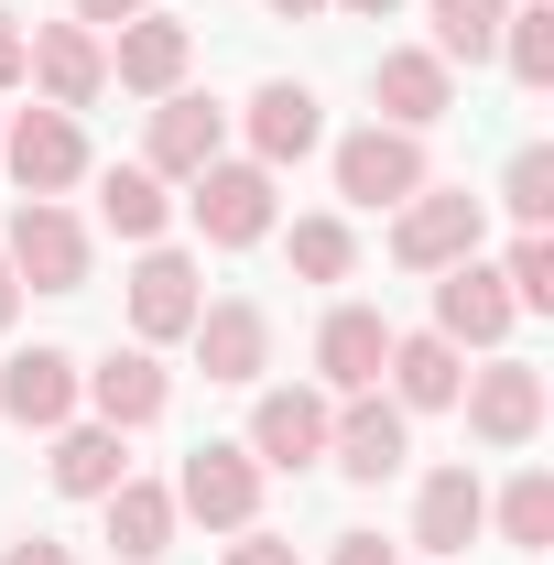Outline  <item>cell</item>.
Returning a JSON list of instances; mask_svg holds the SVG:
<instances>
[{
	"mask_svg": "<svg viewBox=\"0 0 554 565\" xmlns=\"http://www.w3.org/2000/svg\"><path fill=\"white\" fill-rule=\"evenodd\" d=\"M457 414H468V435H479L489 457H522L533 435H544V370L511 349H489L468 381H457Z\"/></svg>",
	"mask_w": 554,
	"mask_h": 565,
	"instance_id": "3957f363",
	"label": "cell"
},
{
	"mask_svg": "<svg viewBox=\"0 0 554 565\" xmlns=\"http://www.w3.org/2000/svg\"><path fill=\"white\" fill-rule=\"evenodd\" d=\"M500 282H511L522 316H554V228H522V239L500 250Z\"/></svg>",
	"mask_w": 554,
	"mask_h": 565,
	"instance_id": "4dcf8cb0",
	"label": "cell"
},
{
	"mask_svg": "<svg viewBox=\"0 0 554 565\" xmlns=\"http://www.w3.org/2000/svg\"><path fill=\"white\" fill-rule=\"evenodd\" d=\"M479 533H489V479L479 468H424L414 479V544L446 565V555H468Z\"/></svg>",
	"mask_w": 554,
	"mask_h": 565,
	"instance_id": "44dd1931",
	"label": "cell"
},
{
	"mask_svg": "<svg viewBox=\"0 0 554 565\" xmlns=\"http://www.w3.org/2000/svg\"><path fill=\"white\" fill-rule=\"evenodd\" d=\"M370 109H381L392 131H435V120L457 109V66H446L435 44H381V66H370Z\"/></svg>",
	"mask_w": 554,
	"mask_h": 565,
	"instance_id": "2e32d148",
	"label": "cell"
},
{
	"mask_svg": "<svg viewBox=\"0 0 554 565\" xmlns=\"http://www.w3.org/2000/svg\"><path fill=\"white\" fill-rule=\"evenodd\" d=\"M196 305H207V273H196L185 250L152 239V250L131 262V338H141V349H174V338L196 327Z\"/></svg>",
	"mask_w": 554,
	"mask_h": 565,
	"instance_id": "ac0fdd59",
	"label": "cell"
},
{
	"mask_svg": "<svg viewBox=\"0 0 554 565\" xmlns=\"http://www.w3.org/2000/svg\"><path fill=\"white\" fill-rule=\"evenodd\" d=\"M0 120H11V109H0Z\"/></svg>",
	"mask_w": 554,
	"mask_h": 565,
	"instance_id": "ab89813d",
	"label": "cell"
},
{
	"mask_svg": "<svg viewBox=\"0 0 554 565\" xmlns=\"http://www.w3.org/2000/svg\"><path fill=\"white\" fill-rule=\"evenodd\" d=\"M327 414H338V403H327L316 381L251 392V435H239V446H251L262 468H294V479H305V468H327Z\"/></svg>",
	"mask_w": 554,
	"mask_h": 565,
	"instance_id": "9a60e30c",
	"label": "cell"
},
{
	"mask_svg": "<svg viewBox=\"0 0 554 565\" xmlns=\"http://www.w3.org/2000/svg\"><path fill=\"white\" fill-rule=\"evenodd\" d=\"M489 250V207L468 185H414L392 207V262L403 273H446V262H479Z\"/></svg>",
	"mask_w": 554,
	"mask_h": 565,
	"instance_id": "8992f818",
	"label": "cell"
},
{
	"mask_svg": "<svg viewBox=\"0 0 554 565\" xmlns=\"http://www.w3.org/2000/svg\"><path fill=\"white\" fill-rule=\"evenodd\" d=\"M22 55H33V22H22V11H0V87H22Z\"/></svg>",
	"mask_w": 554,
	"mask_h": 565,
	"instance_id": "d6a6232c",
	"label": "cell"
},
{
	"mask_svg": "<svg viewBox=\"0 0 554 565\" xmlns=\"http://www.w3.org/2000/svg\"><path fill=\"white\" fill-rule=\"evenodd\" d=\"M327 174H338L348 207H403L414 185H435L424 131H392V120H359V131H338V141H327Z\"/></svg>",
	"mask_w": 554,
	"mask_h": 565,
	"instance_id": "277c9868",
	"label": "cell"
},
{
	"mask_svg": "<svg viewBox=\"0 0 554 565\" xmlns=\"http://www.w3.org/2000/svg\"><path fill=\"white\" fill-rule=\"evenodd\" d=\"M381 359H392V316L338 294V305L316 316V392H327V403H348V392H381Z\"/></svg>",
	"mask_w": 554,
	"mask_h": 565,
	"instance_id": "4fadbf2b",
	"label": "cell"
},
{
	"mask_svg": "<svg viewBox=\"0 0 554 565\" xmlns=\"http://www.w3.org/2000/svg\"><path fill=\"white\" fill-rule=\"evenodd\" d=\"M239 131H251V163L283 174V163H305V152L327 141V98H316L305 76H262V87H251V109H239Z\"/></svg>",
	"mask_w": 554,
	"mask_h": 565,
	"instance_id": "e0dca14e",
	"label": "cell"
},
{
	"mask_svg": "<svg viewBox=\"0 0 554 565\" xmlns=\"http://www.w3.org/2000/svg\"><path fill=\"white\" fill-rule=\"evenodd\" d=\"M98 511H109V555H120V565H163V555H174V533H185L163 479H120Z\"/></svg>",
	"mask_w": 554,
	"mask_h": 565,
	"instance_id": "cb8c5ba5",
	"label": "cell"
},
{
	"mask_svg": "<svg viewBox=\"0 0 554 565\" xmlns=\"http://www.w3.org/2000/svg\"><path fill=\"white\" fill-rule=\"evenodd\" d=\"M392 403L403 414H457V381H468V349H446L435 327H392V359H381Z\"/></svg>",
	"mask_w": 554,
	"mask_h": 565,
	"instance_id": "7402d4cb",
	"label": "cell"
},
{
	"mask_svg": "<svg viewBox=\"0 0 554 565\" xmlns=\"http://www.w3.org/2000/svg\"><path fill=\"white\" fill-rule=\"evenodd\" d=\"M217 565H305V555H294L283 533H262V522H251V533H228V555H217Z\"/></svg>",
	"mask_w": 554,
	"mask_h": 565,
	"instance_id": "1f68e13d",
	"label": "cell"
},
{
	"mask_svg": "<svg viewBox=\"0 0 554 565\" xmlns=\"http://www.w3.org/2000/svg\"><path fill=\"white\" fill-rule=\"evenodd\" d=\"M185 349H196V370H207V381H228V392H262V370H273V305H251V294H217V305H196Z\"/></svg>",
	"mask_w": 554,
	"mask_h": 565,
	"instance_id": "30bf717a",
	"label": "cell"
},
{
	"mask_svg": "<svg viewBox=\"0 0 554 565\" xmlns=\"http://www.w3.org/2000/svg\"><path fill=\"white\" fill-rule=\"evenodd\" d=\"M217 152H228V109H217V98H196V87L152 98V120H141V174H163V185H196Z\"/></svg>",
	"mask_w": 554,
	"mask_h": 565,
	"instance_id": "9c48e42d",
	"label": "cell"
},
{
	"mask_svg": "<svg viewBox=\"0 0 554 565\" xmlns=\"http://www.w3.org/2000/svg\"><path fill=\"white\" fill-rule=\"evenodd\" d=\"M98 217H109L131 250H152V239L174 228V185H163V174H141V163H109V174H98Z\"/></svg>",
	"mask_w": 554,
	"mask_h": 565,
	"instance_id": "d4e9b609",
	"label": "cell"
},
{
	"mask_svg": "<svg viewBox=\"0 0 554 565\" xmlns=\"http://www.w3.org/2000/svg\"><path fill=\"white\" fill-rule=\"evenodd\" d=\"M511 327H522V305H511L500 262H446L435 273V338L446 349H511Z\"/></svg>",
	"mask_w": 554,
	"mask_h": 565,
	"instance_id": "8fae6325",
	"label": "cell"
},
{
	"mask_svg": "<svg viewBox=\"0 0 554 565\" xmlns=\"http://www.w3.org/2000/svg\"><path fill=\"white\" fill-rule=\"evenodd\" d=\"M262 457L239 446V435H207V446H185V468L163 479L174 490V522H207V533H251L262 522Z\"/></svg>",
	"mask_w": 554,
	"mask_h": 565,
	"instance_id": "7a4b0ae2",
	"label": "cell"
},
{
	"mask_svg": "<svg viewBox=\"0 0 554 565\" xmlns=\"http://www.w3.org/2000/svg\"><path fill=\"white\" fill-rule=\"evenodd\" d=\"M424 44L446 55V66H489L500 55V22H511V0H424Z\"/></svg>",
	"mask_w": 554,
	"mask_h": 565,
	"instance_id": "4316f807",
	"label": "cell"
},
{
	"mask_svg": "<svg viewBox=\"0 0 554 565\" xmlns=\"http://www.w3.org/2000/svg\"><path fill=\"white\" fill-rule=\"evenodd\" d=\"M76 381H87L76 349H11L0 359V414L22 435H55V424H76Z\"/></svg>",
	"mask_w": 554,
	"mask_h": 565,
	"instance_id": "ffe728a7",
	"label": "cell"
},
{
	"mask_svg": "<svg viewBox=\"0 0 554 565\" xmlns=\"http://www.w3.org/2000/svg\"><path fill=\"white\" fill-rule=\"evenodd\" d=\"M500 207H511V228H554V141H522L500 163Z\"/></svg>",
	"mask_w": 554,
	"mask_h": 565,
	"instance_id": "f546056e",
	"label": "cell"
},
{
	"mask_svg": "<svg viewBox=\"0 0 554 565\" xmlns=\"http://www.w3.org/2000/svg\"><path fill=\"white\" fill-rule=\"evenodd\" d=\"M273 185H283V174H262L251 152H239V163L217 152L207 174H196V196H185L196 239H207V250H262V239L283 228V196H273Z\"/></svg>",
	"mask_w": 554,
	"mask_h": 565,
	"instance_id": "5b68a950",
	"label": "cell"
},
{
	"mask_svg": "<svg viewBox=\"0 0 554 565\" xmlns=\"http://www.w3.org/2000/svg\"><path fill=\"white\" fill-rule=\"evenodd\" d=\"M489 533L522 544V555H544L554 544V468H511V479L489 490Z\"/></svg>",
	"mask_w": 554,
	"mask_h": 565,
	"instance_id": "484cf974",
	"label": "cell"
},
{
	"mask_svg": "<svg viewBox=\"0 0 554 565\" xmlns=\"http://www.w3.org/2000/svg\"><path fill=\"white\" fill-rule=\"evenodd\" d=\"M11 316H22V282H11V262H0V327H11Z\"/></svg>",
	"mask_w": 554,
	"mask_h": 565,
	"instance_id": "f35d334b",
	"label": "cell"
},
{
	"mask_svg": "<svg viewBox=\"0 0 554 565\" xmlns=\"http://www.w3.org/2000/svg\"><path fill=\"white\" fill-rule=\"evenodd\" d=\"M196 66V33L174 22V11H131L120 33H109V87H131V98H174Z\"/></svg>",
	"mask_w": 554,
	"mask_h": 565,
	"instance_id": "d6986e66",
	"label": "cell"
},
{
	"mask_svg": "<svg viewBox=\"0 0 554 565\" xmlns=\"http://www.w3.org/2000/svg\"><path fill=\"white\" fill-rule=\"evenodd\" d=\"M0 174H11L22 196L87 185V131H76V109H11V120H0Z\"/></svg>",
	"mask_w": 554,
	"mask_h": 565,
	"instance_id": "ba28073f",
	"label": "cell"
},
{
	"mask_svg": "<svg viewBox=\"0 0 554 565\" xmlns=\"http://www.w3.org/2000/svg\"><path fill=\"white\" fill-rule=\"evenodd\" d=\"M76 22H87V33H120V22H131V11H152V0H66Z\"/></svg>",
	"mask_w": 554,
	"mask_h": 565,
	"instance_id": "e575fe53",
	"label": "cell"
},
{
	"mask_svg": "<svg viewBox=\"0 0 554 565\" xmlns=\"http://www.w3.org/2000/svg\"><path fill=\"white\" fill-rule=\"evenodd\" d=\"M22 76H33L44 109H98V98H109V33H87V22H33Z\"/></svg>",
	"mask_w": 554,
	"mask_h": 565,
	"instance_id": "7c38bea8",
	"label": "cell"
},
{
	"mask_svg": "<svg viewBox=\"0 0 554 565\" xmlns=\"http://www.w3.org/2000/svg\"><path fill=\"white\" fill-rule=\"evenodd\" d=\"M283 262H294L305 282H348V273H359V228H348L338 207H316V217L283 228Z\"/></svg>",
	"mask_w": 554,
	"mask_h": 565,
	"instance_id": "83f0119b",
	"label": "cell"
},
{
	"mask_svg": "<svg viewBox=\"0 0 554 565\" xmlns=\"http://www.w3.org/2000/svg\"><path fill=\"white\" fill-rule=\"evenodd\" d=\"M262 11H273V22H316L327 0H262Z\"/></svg>",
	"mask_w": 554,
	"mask_h": 565,
	"instance_id": "74e56055",
	"label": "cell"
},
{
	"mask_svg": "<svg viewBox=\"0 0 554 565\" xmlns=\"http://www.w3.org/2000/svg\"><path fill=\"white\" fill-rule=\"evenodd\" d=\"M327 11H348V22H392L403 0H327Z\"/></svg>",
	"mask_w": 554,
	"mask_h": 565,
	"instance_id": "8d00e7d4",
	"label": "cell"
},
{
	"mask_svg": "<svg viewBox=\"0 0 554 565\" xmlns=\"http://www.w3.org/2000/svg\"><path fill=\"white\" fill-rule=\"evenodd\" d=\"M0 262H11V282H33V294H87L98 239H87V217L66 196H22L11 228H0Z\"/></svg>",
	"mask_w": 554,
	"mask_h": 565,
	"instance_id": "6da1fadb",
	"label": "cell"
},
{
	"mask_svg": "<svg viewBox=\"0 0 554 565\" xmlns=\"http://www.w3.org/2000/svg\"><path fill=\"white\" fill-rule=\"evenodd\" d=\"M403 457H414V414L392 392H348L338 414H327V468L338 479L381 490V479H403Z\"/></svg>",
	"mask_w": 554,
	"mask_h": 565,
	"instance_id": "52a82bcc",
	"label": "cell"
},
{
	"mask_svg": "<svg viewBox=\"0 0 554 565\" xmlns=\"http://www.w3.org/2000/svg\"><path fill=\"white\" fill-rule=\"evenodd\" d=\"M76 403H87L98 424H120V435H141V424L174 414V370H163V349H141V338H131V349H109L87 381H76Z\"/></svg>",
	"mask_w": 554,
	"mask_h": 565,
	"instance_id": "5bb4252c",
	"label": "cell"
},
{
	"mask_svg": "<svg viewBox=\"0 0 554 565\" xmlns=\"http://www.w3.org/2000/svg\"><path fill=\"white\" fill-rule=\"evenodd\" d=\"M327 565H403V555H392L381 533H338V544H327Z\"/></svg>",
	"mask_w": 554,
	"mask_h": 565,
	"instance_id": "836d02e7",
	"label": "cell"
},
{
	"mask_svg": "<svg viewBox=\"0 0 554 565\" xmlns=\"http://www.w3.org/2000/svg\"><path fill=\"white\" fill-rule=\"evenodd\" d=\"M0 565H76V555H66V544H55V533H22V544H11V555H0Z\"/></svg>",
	"mask_w": 554,
	"mask_h": 565,
	"instance_id": "d590c367",
	"label": "cell"
},
{
	"mask_svg": "<svg viewBox=\"0 0 554 565\" xmlns=\"http://www.w3.org/2000/svg\"><path fill=\"white\" fill-rule=\"evenodd\" d=\"M500 66L522 76L533 98L554 87V0H511V22H500Z\"/></svg>",
	"mask_w": 554,
	"mask_h": 565,
	"instance_id": "f1b7e54d",
	"label": "cell"
},
{
	"mask_svg": "<svg viewBox=\"0 0 554 565\" xmlns=\"http://www.w3.org/2000/svg\"><path fill=\"white\" fill-rule=\"evenodd\" d=\"M44 468H55V490L66 500H109L120 490V479H131V435H120V424H55V457H44Z\"/></svg>",
	"mask_w": 554,
	"mask_h": 565,
	"instance_id": "603a6c76",
	"label": "cell"
}]
</instances>
